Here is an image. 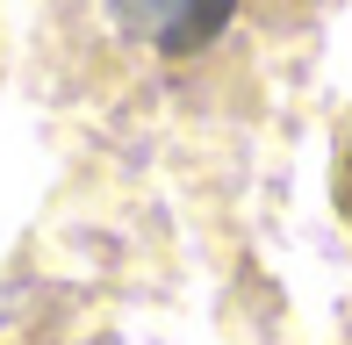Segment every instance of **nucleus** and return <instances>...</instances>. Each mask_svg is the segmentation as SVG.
<instances>
[{
	"instance_id": "1",
	"label": "nucleus",
	"mask_w": 352,
	"mask_h": 345,
	"mask_svg": "<svg viewBox=\"0 0 352 345\" xmlns=\"http://www.w3.org/2000/svg\"><path fill=\"white\" fill-rule=\"evenodd\" d=\"M108 14H116V29L130 43L158 58H195L209 51V43L230 29L237 0H108Z\"/></svg>"
},
{
	"instance_id": "2",
	"label": "nucleus",
	"mask_w": 352,
	"mask_h": 345,
	"mask_svg": "<svg viewBox=\"0 0 352 345\" xmlns=\"http://www.w3.org/2000/svg\"><path fill=\"white\" fill-rule=\"evenodd\" d=\"M331 194H338V209H345V223H352V130H345V144H338V180H331Z\"/></svg>"
}]
</instances>
